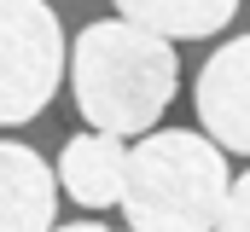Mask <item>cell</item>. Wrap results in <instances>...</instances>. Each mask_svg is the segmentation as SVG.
<instances>
[{
    "label": "cell",
    "instance_id": "cell-1",
    "mask_svg": "<svg viewBox=\"0 0 250 232\" xmlns=\"http://www.w3.org/2000/svg\"><path fill=\"white\" fill-rule=\"evenodd\" d=\"M175 81H181V64H175L169 35L146 23L111 18L76 35V53H70L76 111L105 134H146L169 111Z\"/></svg>",
    "mask_w": 250,
    "mask_h": 232
},
{
    "label": "cell",
    "instance_id": "cell-2",
    "mask_svg": "<svg viewBox=\"0 0 250 232\" xmlns=\"http://www.w3.org/2000/svg\"><path fill=\"white\" fill-rule=\"evenodd\" d=\"M227 192L233 174L221 145L192 128H163L128 151L123 215L128 232H215Z\"/></svg>",
    "mask_w": 250,
    "mask_h": 232
},
{
    "label": "cell",
    "instance_id": "cell-3",
    "mask_svg": "<svg viewBox=\"0 0 250 232\" xmlns=\"http://www.w3.org/2000/svg\"><path fill=\"white\" fill-rule=\"evenodd\" d=\"M64 81V29L47 0H0V128L47 111Z\"/></svg>",
    "mask_w": 250,
    "mask_h": 232
},
{
    "label": "cell",
    "instance_id": "cell-4",
    "mask_svg": "<svg viewBox=\"0 0 250 232\" xmlns=\"http://www.w3.org/2000/svg\"><path fill=\"white\" fill-rule=\"evenodd\" d=\"M198 122L221 151L250 157V35L215 47V58L198 70Z\"/></svg>",
    "mask_w": 250,
    "mask_h": 232
},
{
    "label": "cell",
    "instance_id": "cell-5",
    "mask_svg": "<svg viewBox=\"0 0 250 232\" xmlns=\"http://www.w3.org/2000/svg\"><path fill=\"white\" fill-rule=\"evenodd\" d=\"M59 192H53V169L18 145L0 139V232H53L59 221Z\"/></svg>",
    "mask_w": 250,
    "mask_h": 232
},
{
    "label": "cell",
    "instance_id": "cell-6",
    "mask_svg": "<svg viewBox=\"0 0 250 232\" xmlns=\"http://www.w3.org/2000/svg\"><path fill=\"white\" fill-rule=\"evenodd\" d=\"M59 180H64V192H70L82 209H111V203H123V180H128L123 134H105V128L76 134L59 151Z\"/></svg>",
    "mask_w": 250,
    "mask_h": 232
},
{
    "label": "cell",
    "instance_id": "cell-7",
    "mask_svg": "<svg viewBox=\"0 0 250 232\" xmlns=\"http://www.w3.org/2000/svg\"><path fill=\"white\" fill-rule=\"evenodd\" d=\"M128 23H146L169 41H198V35H215L227 29V18L239 12V0H117Z\"/></svg>",
    "mask_w": 250,
    "mask_h": 232
},
{
    "label": "cell",
    "instance_id": "cell-8",
    "mask_svg": "<svg viewBox=\"0 0 250 232\" xmlns=\"http://www.w3.org/2000/svg\"><path fill=\"white\" fill-rule=\"evenodd\" d=\"M215 232H250V174H239V180H233V192H227V209H221Z\"/></svg>",
    "mask_w": 250,
    "mask_h": 232
},
{
    "label": "cell",
    "instance_id": "cell-9",
    "mask_svg": "<svg viewBox=\"0 0 250 232\" xmlns=\"http://www.w3.org/2000/svg\"><path fill=\"white\" fill-rule=\"evenodd\" d=\"M53 232H111V227H99V221H82V227H53Z\"/></svg>",
    "mask_w": 250,
    "mask_h": 232
}]
</instances>
